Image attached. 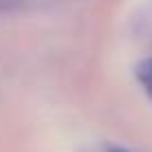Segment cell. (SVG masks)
<instances>
[{
	"mask_svg": "<svg viewBox=\"0 0 152 152\" xmlns=\"http://www.w3.org/2000/svg\"><path fill=\"white\" fill-rule=\"evenodd\" d=\"M137 77H139V82L143 84L145 93L152 97V60H145L137 66Z\"/></svg>",
	"mask_w": 152,
	"mask_h": 152,
	"instance_id": "cell-1",
	"label": "cell"
}]
</instances>
